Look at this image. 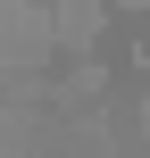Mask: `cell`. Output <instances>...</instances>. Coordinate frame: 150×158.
Listing matches in <instances>:
<instances>
[{
	"instance_id": "1",
	"label": "cell",
	"mask_w": 150,
	"mask_h": 158,
	"mask_svg": "<svg viewBox=\"0 0 150 158\" xmlns=\"http://www.w3.org/2000/svg\"><path fill=\"white\" fill-rule=\"evenodd\" d=\"M67 42H92V0H67Z\"/></svg>"
}]
</instances>
